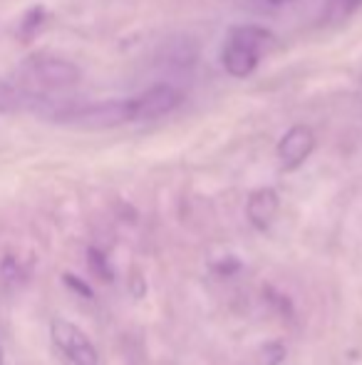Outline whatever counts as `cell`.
I'll return each instance as SVG.
<instances>
[{
  "label": "cell",
  "instance_id": "3957f363",
  "mask_svg": "<svg viewBox=\"0 0 362 365\" xmlns=\"http://www.w3.org/2000/svg\"><path fill=\"white\" fill-rule=\"evenodd\" d=\"M315 149V135L308 125H293L278 142V162L285 172L298 169Z\"/></svg>",
  "mask_w": 362,
  "mask_h": 365
},
{
  "label": "cell",
  "instance_id": "8992f818",
  "mask_svg": "<svg viewBox=\"0 0 362 365\" xmlns=\"http://www.w3.org/2000/svg\"><path fill=\"white\" fill-rule=\"evenodd\" d=\"M261 58L263 55L258 53V50H253L251 45L241 43V40L231 38V35H228L226 45H223V53H221L223 70L231 77H248L258 68V60Z\"/></svg>",
  "mask_w": 362,
  "mask_h": 365
},
{
  "label": "cell",
  "instance_id": "52a82bcc",
  "mask_svg": "<svg viewBox=\"0 0 362 365\" xmlns=\"http://www.w3.org/2000/svg\"><path fill=\"white\" fill-rule=\"evenodd\" d=\"M166 65H179V68H191L196 60V45L191 40H179V43H166L164 48Z\"/></svg>",
  "mask_w": 362,
  "mask_h": 365
},
{
  "label": "cell",
  "instance_id": "8fae6325",
  "mask_svg": "<svg viewBox=\"0 0 362 365\" xmlns=\"http://www.w3.org/2000/svg\"><path fill=\"white\" fill-rule=\"evenodd\" d=\"M0 365H5V348H3V338H0Z\"/></svg>",
  "mask_w": 362,
  "mask_h": 365
},
{
  "label": "cell",
  "instance_id": "277c9868",
  "mask_svg": "<svg viewBox=\"0 0 362 365\" xmlns=\"http://www.w3.org/2000/svg\"><path fill=\"white\" fill-rule=\"evenodd\" d=\"M181 105V90H176L174 85H154L149 90H144L139 97H134V110H137V122L144 120H156V117L169 115L171 110Z\"/></svg>",
  "mask_w": 362,
  "mask_h": 365
},
{
  "label": "cell",
  "instance_id": "9c48e42d",
  "mask_svg": "<svg viewBox=\"0 0 362 365\" xmlns=\"http://www.w3.org/2000/svg\"><path fill=\"white\" fill-rule=\"evenodd\" d=\"M65 281H68V284H73L75 289H78V293H82V296H92L90 286H85L82 281H78V279H75V276H65Z\"/></svg>",
  "mask_w": 362,
  "mask_h": 365
},
{
  "label": "cell",
  "instance_id": "7c38bea8",
  "mask_svg": "<svg viewBox=\"0 0 362 365\" xmlns=\"http://www.w3.org/2000/svg\"><path fill=\"white\" fill-rule=\"evenodd\" d=\"M283 3H290V0H283Z\"/></svg>",
  "mask_w": 362,
  "mask_h": 365
},
{
  "label": "cell",
  "instance_id": "7a4b0ae2",
  "mask_svg": "<svg viewBox=\"0 0 362 365\" xmlns=\"http://www.w3.org/2000/svg\"><path fill=\"white\" fill-rule=\"evenodd\" d=\"M50 338H53L55 351L68 365H100V353H97L95 343L73 321L55 318L50 323Z\"/></svg>",
  "mask_w": 362,
  "mask_h": 365
},
{
  "label": "cell",
  "instance_id": "5b68a950",
  "mask_svg": "<svg viewBox=\"0 0 362 365\" xmlns=\"http://www.w3.org/2000/svg\"><path fill=\"white\" fill-rule=\"evenodd\" d=\"M280 212V197L271 187H261L251 192L246 202V217L258 231H268Z\"/></svg>",
  "mask_w": 362,
  "mask_h": 365
},
{
  "label": "cell",
  "instance_id": "6da1fadb",
  "mask_svg": "<svg viewBox=\"0 0 362 365\" xmlns=\"http://www.w3.org/2000/svg\"><path fill=\"white\" fill-rule=\"evenodd\" d=\"M80 68L70 60H63L58 55H33L28 58L20 70L15 73L13 80L20 87L30 92V95L38 97H53L55 92L70 90L80 82Z\"/></svg>",
  "mask_w": 362,
  "mask_h": 365
},
{
  "label": "cell",
  "instance_id": "30bf717a",
  "mask_svg": "<svg viewBox=\"0 0 362 365\" xmlns=\"http://www.w3.org/2000/svg\"><path fill=\"white\" fill-rule=\"evenodd\" d=\"M340 3H343L345 13H353V10H355V8H358V5L362 3V0H340Z\"/></svg>",
  "mask_w": 362,
  "mask_h": 365
},
{
  "label": "cell",
  "instance_id": "ba28073f",
  "mask_svg": "<svg viewBox=\"0 0 362 365\" xmlns=\"http://www.w3.org/2000/svg\"><path fill=\"white\" fill-rule=\"evenodd\" d=\"M45 23H48V13H45L43 5L28 10V15H25L23 23H20V38H33L35 33H40V30H43Z\"/></svg>",
  "mask_w": 362,
  "mask_h": 365
}]
</instances>
